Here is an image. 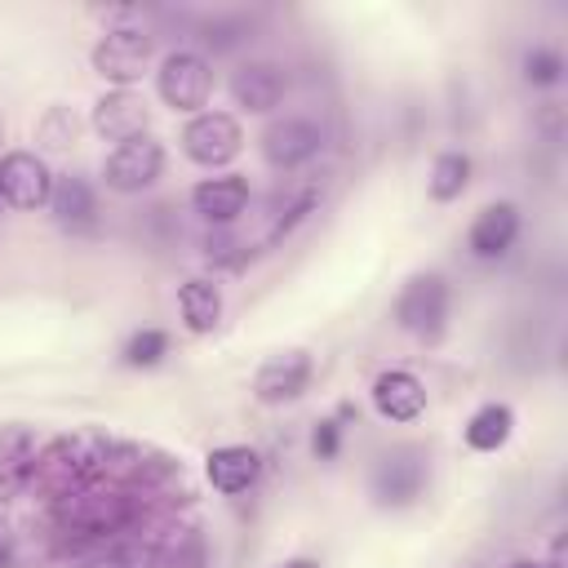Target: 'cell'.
<instances>
[{
  "label": "cell",
  "mask_w": 568,
  "mask_h": 568,
  "mask_svg": "<svg viewBox=\"0 0 568 568\" xmlns=\"http://www.w3.org/2000/svg\"><path fill=\"white\" fill-rule=\"evenodd\" d=\"M209 89H213V71H209V62H204L200 53L178 49V53H169V58L160 62V71H155V93H160L164 106H173V111L200 115V106L209 102Z\"/></svg>",
  "instance_id": "cell-1"
},
{
  "label": "cell",
  "mask_w": 568,
  "mask_h": 568,
  "mask_svg": "<svg viewBox=\"0 0 568 568\" xmlns=\"http://www.w3.org/2000/svg\"><path fill=\"white\" fill-rule=\"evenodd\" d=\"M244 146V133H240V120L226 115V111H200L191 115V124L182 129V151L204 164V169H222L240 155Z\"/></svg>",
  "instance_id": "cell-2"
},
{
  "label": "cell",
  "mask_w": 568,
  "mask_h": 568,
  "mask_svg": "<svg viewBox=\"0 0 568 568\" xmlns=\"http://www.w3.org/2000/svg\"><path fill=\"white\" fill-rule=\"evenodd\" d=\"M160 173H164V146H160L155 138H146V133L120 142V146L106 155V164H102V182H106L111 191H120V195L146 191Z\"/></svg>",
  "instance_id": "cell-3"
},
{
  "label": "cell",
  "mask_w": 568,
  "mask_h": 568,
  "mask_svg": "<svg viewBox=\"0 0 568 568\" xmlns=\"http://www.w3.org/2000/svg\"><path fill=\"white\" fill-rule=\"evenodd\" d=\"M151 62V36L138 27H115L93 44V71L115 89H129Z\"/></svg>",
  "instance_id": "cell-4"
},
{
  "label": "cell",
  "mask_w": 568,
  "mask_h": 568,
  "mask_svg": "<svg viewBox=\"0 0 568 568\" xmlns=\"http://www.w3.org/2000/svg\"><path fill=\"white\" fill-rule=\"evenodd\" d=\"M395 320L417 337H439L448 320V284L439 275H413L395 302Z\"/></svg>",
  "instance_id": "cell-5"
},
{
  "label": "cell",
  "mask_w": 568,
  "mask_h": 568,
  "mask_svg": "<svg viewBox=\"0 0 568 568\" xmlns=\"http://www.w3.org/2000/svg\"><path fill=\"white\" fill-rule=\"evenodd\" d=\"M53 195V173L36 151H9L0 160V200L13 209H44Z\"/></svg>",
  "instance_id": "cell-6"
},
{
  "label": "cell",
  "mask_w": 568,
  "mask_h": 568,
  "mask_svg": "<svg viewBox=\"0 0 568 568\" xmlns=\"http://www.w3.org/2000/svg\"><path fill=\"white\" fill-rule=\"evenodd\" d=\"M320 146H324V133L311 120H302V115L271 120L266 133H262V160L271 169H297L311 155H320Z\"/></svg>",
  "instance_id": "cell-7"
},
{
  "label": "cell",
  "mask_w": 568,
  "mask_h": 568,
  "mask_svg": "<svg viewBox=\"0 0 568 568\" xmlns=\"http://www.w3.org/2000/svg\"><path fill=\"white\" fill-rule=\"evenodd\" d=\"M311 373H315V364L306 351H280L253 373V395L262 404H288L311 386Z\"/></svg>",
  "instance_id": "cell-8"
},
{
  "label": "cell",
  "mask_w": 568,
  "mask_h": 568,
  "mask_svg": "<svg viewBox=\"0 0 568 568\" xmlns=\"http://www.w3.org/2000/svg\"><path fill=\"white\" fill-rule=\"evenodd\" d=\"M284 89H288V80H284V71H280L275 62H244V67H235V75H231V98H235V106L257 111V115L275 111V106L284 102Z\"/></svg>",
  "instance_id": "cell-9"
},
{
  "label": "cell",
  "mask_w": 568,
  "mask_h": 568,
  "mask_svg": "<svg viewBox=\"0 0 568 568\" xmlns=\"http://www.w3.org/2000/svg\"><path fill=\"white\" fill-rule=\"evenodd\" d=\"M515 235H519V209L501 200V204H488V209L470 222L466 248H470L479 262H493V257H506V253H510Z\"/></svg>",
  "instance_id": "cell-10"
},
{
  "label": "cell",
  "mask_w": 568,
  "mask_h": 568,
  "mask_svg": "<svg viewBox=\"0 0 568 568\" xmlns=\"http://www.w3.org/2000/svg\"><path fill=\"white\" fill-rule=\"evenodd\" d=\"M93 129L111 142H129L146 133V102L133 89H111L106 98H98L93 106Z\"/></svg>",
  "instance_id": "cell-11"
},
{
  "label": "cell",
  "mask_w": 568,
  "mask_h": 568,
  "mask_svg": "<svg viewBox=\"0 0 568 568\" xmlns=\"http://www.w3.org/2000/svg\"><path fill=\"white\" fill-rule=\"evenodd\" d=\"M373 408L386 417V422H417L426 413V386L404 373V368H390L373 382Z\"/></svg>",
  "instance_id": "cell-12"
},
{
  "label": "cell",
  "mask_w": 568,
  "mask_h": 568,
  "mask_svg": "<svg viewBox=\"0 0 568 568\" xmlns=\"http://www.w3.org/2000/svg\"><path fill=\"white\" fill-rule=\"evenodd\" d=\"M248 204V182L240 173H222V178H204L195 191H191V209L204 217V222H235Z\"/></svg>",
  "instance_id": "cell-13"
},
{
  "label": "cell",
  "mask_w": 568,
  "mask_h": 568,
  "mask_svg": "<svg viewBox=\"0 0 568 568\" xmlns=\"http://www.w3.org/2000/svg\"><path fill=\"white\" fill-rule=\"evenodd\" d=\"M204 475H209V484H213L217 493H244V488L257 484L262 457H257V448H248V444H226V448H213V453L204 457Z\"/></svg>",
  "instance_id": "cell-14"
},
{
  "label": "cell",
  "mask_w": 568,
  "mask_h": 568,
  "mask_svg": "<svg viewBox=\"0 0 568 568\" xmlns=\"http://www.w3.org/2000/svg\"><path fill=\"white\" fill-rule=\"evenodd\" d=\"M178 311H182V324L191 333H213L217 320H222V288L213 280L195 275L178 288Z\"/></svg>",
  "instance_id": "cell-15"
},
{
  "label": "cell",
  "mask_w": 568,
  "mask_h": 568,
  "mask_svg": "<svg viewBox=\"0 0 568 568\" xmlns=\"http://www.w3.org/2000/svg\"><path fill=\"white\" fill-rule=\"evenodd\" d=\"M515 430V413L506 404H484L475 408V417L466 422V448L475 453H497Z\"/></svg>",
  "instance_id": "cell-16"
},
{
  "label": "cell",
  "mask_w": 568,
  "mask_h": 568,
  "mask_svg": "<svg viewBox=\"0 0 568 568\" xmlns=\"http://www.w3.org/2000/svg\"><path fill=\"white\" fill-rule=\"evenodd\" d=\"M49 204H53V213H58L62 226H71V231L93 226V213H98V209H93V191H89L80 178H62V182H53Z\"/></svg>",
  "instance_id": "cell-17"
},
{
  "label": "cell",
  "mask_w": 568,
  "mask_h": 568,
  "mask_svg": "<svg viewBox=\"0 0 568 568\" xmlns=\"http://www.w3.org/2000/svg\"><path fill=\"white\" fill-rule=\"evenodd\" d=\"M377 493H382V501H413L422 493V462L386 457V466L377 470Z\"/></svg>",
  "instance_id": "cell-18"
},
{
  "label": "cell",
  "mask_w": 568,
  "mask_h": 568,
  "mask_svg": "<svg viewBox=\"0 0 568 568\" xmlns=\"http://www.w3.org/2000/svg\"><path fill=\"white\" fill-rule=\"evenodd\" d=\"M466 182H470V160H466L462 151H444V155L435 160L426 186H430V200L448 204V200H457V195L466 191Z\"/></svg>",
  "instance_id": "cell-19"
},
{
  "label": "cell",
  "mask_w": 568,
  "mask_h": 568,
  "mask_svg": "<svg viewBox=\"0 0 568 568\" xmlns=\"http://www.w3.org/2000/svg\"><path fill=\"white\" fill-rule=\"evenodd\" d=\"M31 462H36V444H31V435L27 430H0V488H9V484H18L27 470H31Z\"/></svg>",
  "instance_id": "cell-20"
},
{
  "label": "cell",
  "mask_w": 568,
  "mask_h": 568,
  "mask_svg": "<svg viewBox=\"0 0 568 568\" xmlns=\"http://www.w3.org/2000/svg\"><path fill=\"white\" fill-rule=\"evenodd\" d=\"M164 355H169V333H160V328H142L124 342V364L129 368H151Z\"/></svg>",
  "instance_id": "cell-21"
},
{
  "label": "cell",
  "mask_w": 568,
  "mask_h": 568,
  "mask_svg": "<svg viewBox=\"0 0 568 568\" xmlns=\"http://www.w3.org/2000/svg\"><path fill=\"white\" fill-rule=\"evenodd\" d=\"M559 75H564V58L555 49H528V58H524L528 84H559Z\"/></svg>",
  "instance_id": "cell-22"
},
{
  "label": "cell",
  "mask_w": 568,
  "mask_h": 568,
  "mask_svg": "<svg viewBox=\"0 0 568 568\" xmlns=\"http://www.w3.org/2000/svg\"><path fill=\"white\" fill-rule=\"evenodd\" d=\"M337 430H342L337 422H320V430L311 435V448H315V457H324V462H328V457H337Z\"/></svg>",
  "instance_id": "cell-23"
},
{
  "label": "cell",
  "mask_w": 568,
  "mask_h": 568,
  "mask_svg": "<svg viewBox=\"0 0 568 568\" xmlns=\"http://www.w3.org/2000/svg\"><path fill=\"white\" fill-rule=\"evenodd\" d=\"M280 568H320V564H315V559H306V555H297V559H284Z\"/></svg>",
  "instance_id": "cell-24"
},
{
  "label": "cell",
  "mask_w": 568,
  "mask_h": 568,
  "mask_svg": "<svg viewBox=\"0 0 568 568\" xmlns=\"http://www.w3.org/2000/svg\"><path fill=\"white\" fill-rule=\"evenodd\" d=\"M510 568H546V564H537V559H515Z\"/></svg>",
  "instance_id": "cell-25"
}]
</instances>
